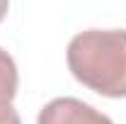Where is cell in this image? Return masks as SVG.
I'll return each mask as SVG.
<instances>
[{
  "instance_id": "cell-4",
  "label": "cell",
  "mask_w": 126,
  "mask_h": 124,
  "mask_svg": "<svg viewBox=\"0 0 126 124\" xmlns=\"http://www.w3.org/2000/svg\"><path fill=\"white\" fill-rule=\"evenodd\" d=\"M7 7H10V0H0V22L5 20V15H7Z\"/></svg>"
},
{
  "instance_id": "cell-3",
  "label": "cell",
  "mask_w": 126,
  "mask_h": 124,
  "mask_svg": "<svg viewBox=\"0 0 126 124\" xmlns=\"http://www.w3.org/2000/svg\"><path fill=\"white\" fill-rule=\"evenodd\" d=\"M17 85H19L17 63L0 46V124H22L17 109L12 107V100L17 95Z\"/></svg>"
},
{
  "instance_id": "cell-2",
  "label": "cell",
  "mask_w": 126,
  "mask_h": 124,
  "mask_svg": "<svg viewBox=\"0 0 126 124\" xmlns=\"http://www.w3.org/2000/svg\"><path fill=\"white\" fill-rule=\"evenodd\" d=\"M36 124H114V122L78 97H56L41 107Z\"/></svg>"
},
{
  "instance_id": "cell-1",
  "label": "cell",
  "mask_w": 126,
  "mask_h": 124,
  "mask_svg": "<svg viewBox=\"0 0 126 124\" xmlns=\"http://www.w3.org/2000/svg\"><path fill=\"white\" fill-rule=\"evenodd\" d=\"M73 78L97 95L126 97V29H85L68 44Z\"/></svg>"
}]
</instances>
